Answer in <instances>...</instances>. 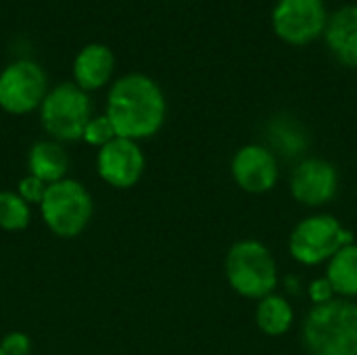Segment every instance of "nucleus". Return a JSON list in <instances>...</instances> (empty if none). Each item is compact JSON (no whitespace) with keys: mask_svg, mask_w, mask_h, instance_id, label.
<instances>
[{"mask_svg":"<svg viewBox=\"0 0 357 355\" xmlns=\"http://www.w3.org/2000/svg\"><path fill=\"white\" fill-rule=\"evenodd\" d=\"M105 115L115 134L130 140H149L161 132L167 119L163 88L146 73L132 71L113 80L107 92Z\"/></svg>","mask_w":357,"mask_h":355,"instance_id":"f257e3e1","label":"nucleus"},{"mask_svg":"<svg viewBox=\"0 0 357 355\" xmlns=\"http://www.w3.org/2000/svg\"><path fill=\"white\" fill-rule=\"evenodd\" d=\"M301 343L310 355H357V301L337 297L312 305L301 322Z\"/></svg>","mask_w":357,"mask_h":355,"instance_id":"f03ea898","label":"nucleus"},{"mask_svg":"<svg viewBox=\"0 0 357 355\" xmlns=\"http://www.w3.org/2000/svg\"><path fill=\"white\" fill-rule=\"evenodd\" d=\"M224 274L236 295L253 301L274 293L280 282L274 253L257 239H241L230 245L224 257Z\"/></svg>","mask_w":357,"mask_h":355,"instance_id":"7ed1b4c3","label":"nucleus"},{"mask_svg":"<svg viewBox=\"0 0 357 355\" xmlns=\"http://www.w3.org/2000/svg\"><path fill=\"white\" fill-rule=\"evenodd\" d=\"M356 243L354 232L339 218L326 211H316L301 218L287 241L289 255L305 268L326 266V262L343 247Z\"/></svg>","mask_w":357,"mask_h":355,"instance_id":"20e7f679","label":"nucleus"},{"mask_svg":"<svg viewBox=\"0 0 357 355\" xmlns=\"http://www.w3.org/2000/svg\"><path fill=\"white\" fill-rule=\"evenodd\" d=\"M44 226L59 239H77L92 222L94 199L90 190L75 178L48 184L38 205Z\"/></svg>","mask_w":357,"mask_h":355,"instance_id":"39448f33","label":"nucleus"},{"mask_svg":"<svg viewBox=\"0 0 357 355\" xmlns=\"http://www.w3.org/2000/svg\"><path fill=\"white\" fill-rule=\"evenodd\" d=\"M38 115L48 138L61 144L77 142L82 140L86 123L94 115L92 98L73 82H61L46 92Z\"/></svg>","mask_w":357,"mask_h":355,"instance_id":"423d86ee","label":"nucleus"},{"mask_svg":"<svg viewBox=\"0 0 357 355\" xmlns=\"http://www.w3.org/2000/svg\"><path fill=\"white\" fill-rule=\"evenodd\" d=\"M48 86L44 67L31 59L10 61L0 71V109L8 115H29L40 109Z\"/></svg>","mask_w":357,"mask_h":355,"instance_id":"0eeeda50","label":"nucleus"},{"mask_svg":"<svg viewBox=\"0 0 357 355\" xmlns=\"http://www.w3.org/2000/svg\"><path fill=\"white\" fill-rule=\"evenodd\" d=\"M328 17L326 0H276L270 21L282 42L305 46L324 36Z\"/></svg>","mask_w":357,"mask_h":355,"instance_id":"6e6552de","label":"nucleus"},{"mask_svg":"<svg viewBox=\"0 0 357 355\" xmlns=\"http://www.w3.org/2000/svg\"><path fill=\"white\" fill-rule=\"evenodd\" d=\"M341 188V176L333 161L307 155L295 161L289 174L291 197L307 209H322L331 205Z\"/></svg>","mask_w":357,"mask_h":355,"instance_id":"1a4fd4ad","label":"nucleus"},{"mask_svg":"<svg viewBox=\"0 0 357 355\" xmlns=\"http://www.w3.org/2000/svg\"><path fill=\"white\" fill-rule=\"evenodd\" d=\"M146 169V157L140 142L130 138H113L96 153L98 178L117 190L134 188Z\"/></svg>","mask_w":357,"mask_h":355,"instance_id":"9d476101","label":"nucleus"},{"mask_svg":"<svg viewBox=\"0 0 357 355\" xmlns=\"http://www.w3.org/2000/svg\"><path fill=\"white\" fill-rule=\"evenodd\" d=\"M230 176L243 192L266 195L278 184L280 163L266 144L249 142L236 149V153L232 155Z\"/></svg>","mask_w":357,"mask_h":355,"instance_id":"9b49d317","label":"nucleus"},{"mask_svg":"<svg viewBox=\"0 0 357 355\" xmlns=\"http://www.w3.org/2000/svg\"><path fill=\"white\" fill-rule=\"evenodd\" d=\"M115 67H117L115 52L107 44L90 42L84 48H79V52L73 59V65H71L73 80L71 82L90 94V92L102 90L105 86L113 84Z\"/></svg>","mask_w":357,"mask_h":355,"instance_id":"f8f14e48","label":"nucleus"},{"mask_svg":"<svg viewBox=\"0 0 357 355\" xmlns=\"http://www.w3.org/2000/svg\"><path fill=\"white\" fill-rule=\"evenodd\" d=\"M322 38L341 65L357 69V2L343 4L331 13Z\"/></svg>","mask_w":357,"mask_h":355,"instance_id":"ddd939ff","label":"nucleus"},{"mask_svg":"<svg viewBox=\"0 0 357 355\" xmlns=\"http://www.w3.org/2000/svg\"><path fill=\"white\" fill-rule=\"evenodd\" d=\"M268 149L276 155L282 157L287 161H299L303 157H307L312 138L310 132L305 130V126L287 113L274 115L268 123Z\"/></svg>","mask_w":357,"mask_h":355,"instance_id":"4468645a","label":"nucleus"},{"mask_svg":"<svg viewBox=\"0 0 357 355\" xmlns=\"http://www.w3.org/2000/svg\"><path fill=\"white\" fill-rule=\"evenodd\" d=\"M27 174L36 176L44 184L65 180L69 174V155L65 144L52 138L33 142L27 151Z\"/></svg>","mask_w":357,"mask_h":355,"instance_id":"2eb2a0df","label":"nucleus"},{"mask_svg":"<svg viewBox=\"0 0 357 355\" xmlns=\"http://www.w3.org/2000/svg\"><path fill=\"white\" fill-rule=\"evenodd\" d=\"M255 324L266 337H284L295 324V310L287 295L274 291L255 305Z\"/></svg>","mask_w":357,"mask_h":355,"instance_id":"dca6fc26","label":"nucleus"},{"mask_svg":"<svg viewBox=\"0 0 357 355\" xmlns=\"http://www.w3.org/2000/svg\"><path fill=\"white\" fill-rule=\"evenodd\" d=\"M324 276L339 299L357 301V243L339 249L326 262Z\"/></svg>","mask_w":357,"mask_h":355,"instance_id":"f3484780","label":"nucleus"},{"mask_svg":"<svg viewBox=\"0 0 357 355\" xmlns=\"http://www.w3.org/2000/svg\"><path fill=\"white\" fill-rule=\"evenodd\" d=\"M31 224V205L15 190H0V230L21 232Z\"/></svg>","mask_w":357,"mask_h":355,"instance_id":"a211bd4d","label":"nucleus"},{"mask_svg":"<svg viewBox=\"0 0 357 355\" xmlns=\"http://www.w3.org/2000/svg\"><path fill=\"white\" fill-rule=\"evenodd\" d=\"M113 138H117V134H115V128H113V123L109 121V117L105 113L102 115H92L90 121L84 128V134H82V140L88 146H94V149H102Z\"/></svg>","mask_w":357,"mask_h":355,"instance_id":"6ab92c4d","label":"nucleus"},{"mask_svg":"<svg viewBox=\"0 0 357 355\" xmlns=\"http://www.w3.org/2000/svg\"><path fill=\"white\" fill-rule=\"evenodd\" d=\"M46 188H48V184H44L42 180H38L36 176L27 174V176H23V178L19 180L15 192H17L27 205L38 207V205L42 203L44 195H46Z\"/></svg>","mask_w":357,"mask_h":355,"instance_id":"aec40b11","label":"nucleus"},{"mask_svg":"<svg viewBox=\"0 0 357 355\" xmlns=\"http://www.w3.org/2000/svg\"><path fill=\"white\" fill-rule=\"evenodd\" d=\"M0 349L4 355H31V339L23 331H13L0 339Z\"/></svg>","mask_w":357,"mask_h":355,"instance_id":"412c9836","label":"nucleus"},{"mask_svg":"<svg viewBox=\"0 0 357 355\" xmlns=\"http://www.w3.org/2000/svg\"><path fill=\"white\" fill-rule=\"evenodd\" d=\"M305 295L307 299L312 301V305H324L333 299H337L331 282L326 280V276H320V278H314L307 287H305Z\"/></svg>","mask_w":357,"mask_h":355,"instance_id":"4be33fe9","label":"nucleus"},{"mask_svg":"<svg viewBox=\"0 0 357 355\" xmlns=\"http://www.w3.org/2000/svg\"><path fill=\"white\" fill-rule=\"evenodd\" d=\"M284 282H287V291L289 293H299L301 291V282H299L297 276H287Z\"/></svg>","mask_w":357,"mask_h":355,"instance_id":"5701e85b","label":"nucleus"},{"mask_svg":"<svg viewBox=\"0 0 357 355\" xmlns=\"http://www.w3.org/2000/svg\"><path fill=\"white\" fill-rule=\"evenodd\" d=\"M0 355H4V352H2V349H0Z\"/></svg>","mask_w":357,"mask_h":355,"instance_id":"b1692460","label":"nucleus"},{"mask_svg":"<svg viewBox=\"0 0 357 355\" xmlns=\"http://www.w3.org/2000/svg\"><path fill=\"white\" fill-rule=\"evenodd\" d=\"M31 355H33V354H31Z\"/></svg>","mask_w":357,"mask_h":355,"instance_id":"393cba45","label":"nucleus"}]
</instances>
